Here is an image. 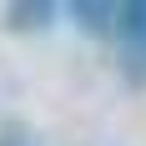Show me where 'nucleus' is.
Instances as JSON below:
<instances>
[{"label": "nucleus", "mask_w": 146, "mask_h": 146, "mask_svg": "<svg viewBox=\"0 0 146 146\" xmlns=\"http://www.w3.org/2000/svg\"><path fill=\"white\" fill-rule=\"evenodd\" d=\"M56 15L60 10L50 0H10V5H5V25L10 30H50Z\"/></svg>", "instance_id": "3"}, {"label": "nucleus", "mask_w": 146, "mask_h": 146, "mask_svg": "<svg viewBox=\"0 0 146 146\" xmlns=\"http://www.w3.org/2000/svg\"><path fill=\"white\" fill-rule=\"evenodd\" d=\"M0 146H40V136L25 121H0Z\"/></svg>", "instance_id": "4"}, {"label": "nucleus", "mask_w": 146, "mask_h": 146, "mask_svg": "<svg viewBox=\"0 0 146 146\" xmlns=\"http://www.w3.org/2000/svg\"><path fill=\"white\" fill-rule=\"evenodd\" d=\"M116 56L131 86H146V0H121L116 25Z\"/></svg>", "instance_id": "1"}, {"label": "nucleus", "mask_w": 146, "mask_h": 146, "mask_svg": "<svg viewBox=\"0 0 146 146\" xmlns=\"http://www.w3.org/2000/svg\"><path fill=\"white\" fill-rule=\"evenodd\" d=\"M66 15L86 35H96V40H116V25H121V5L116 0H76Z\"/></svg>", "instance_id": "2"}]
</instances>
